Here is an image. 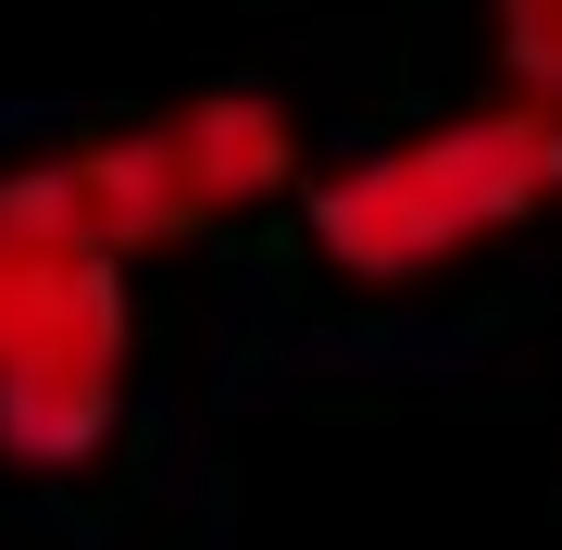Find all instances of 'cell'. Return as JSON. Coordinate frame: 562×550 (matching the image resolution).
<instances>
[{"label":"cell","mask_w":562,"mask_h":550,"mask_svg":"<svg viewBox=\"0 0 562 550\" xmlns=\"http://www.w3.org/2000/svg\"><path fill=\"white\" fill-rule=\"evenodd\" d=\"M288 164H301V125H288L276 88H201V101H162L138 125H101L76 150L13 164L0 176V250L125 276L150 250L213 238L250 201H276Z\"/></svg>","instance_id":"obj_1"},{"label":"cell","mask_w":562,"mask_h":550,"mask_svg":"<svg viewBox=\"0 0 562 550\" xmlns=\"http://www.w3.org/2000/svg\"><path fill=\"white\" fill-rule=\"evenodd\" d=\"M501 13V101H538V113H562V0H487Z\"/></svg>","instance_id":"obj_4"},{"label":"cell","mask_w":562,"mask_h":550,"mask_svg":"<svg viewBox=\"0 0 562 550\" xmlns=\"http://www.w3.org/2000/svg\"><path fill=\"white\" fill-rule=\"evenodd\" d=\"M550 201H562V113L475 101L313 176V250L350 288H413V276H450L462 250H501Z\"/></svg>","instance_id":"obj_2"},{"label":"cell","mask_w":562,"mask_h":550,"mask_svg":"<svg viewBox=\"0 0 562 550\" xmlns=\"http://www.w3.org/2000/svg\"><path fill=\"white\" fill-rule=\"evenodd\" d=\"M125 426V276L0 250V463L76 475Z\"/></svg>","instance_id":"obj_3"}]
</instances>
